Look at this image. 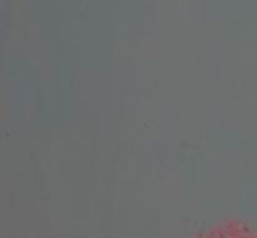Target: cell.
Here are the masks:
<instances>
[]
</instances>
